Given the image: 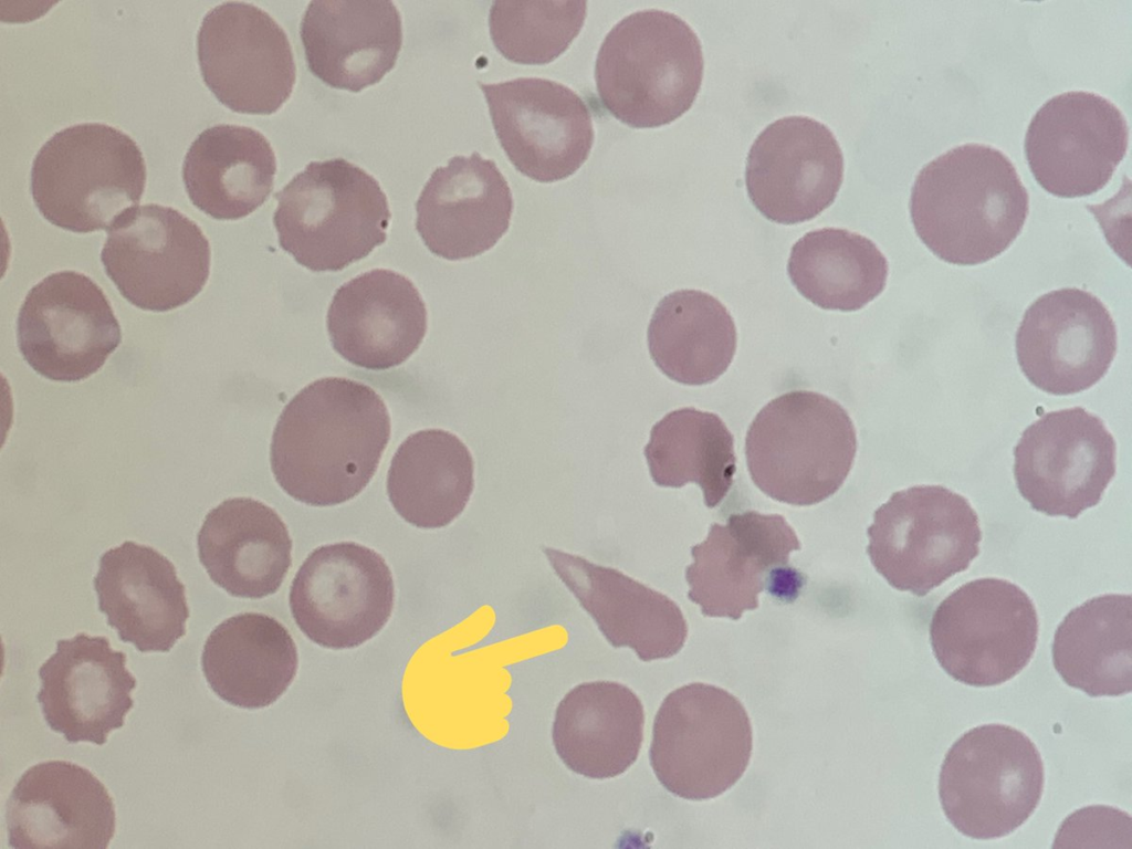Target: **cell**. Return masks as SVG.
Wrapping results in <instances>:
<instances>
[{
  "label": "cell",
  "mask_w": 1132,
  "mask_h": 849,
  "mask_svg": "<svg viewBox=\"0 0 1132 849\" xmlns=\"http://www.w3.org/2000/svg\"><path fill=\"white\" fill-rule=\"evenodd\" d=\"M390 439V417L369 386L342 377L311 382L282 410L270 460L279 486L312 506L358 495Z\"/></svg>",
  "instance_id": "6da1fadb"
},
{
  "label": "cell",
  "mask_w": 1132,
  "mask_h": 849,
  "mask_svg": "<svg viewBox=\"0 0 1132 849\" xmlns=\"http://www.w3.org/2000/svg\"><path fill=\"white\" fill-rule=\"evenodd\" d=\"M909 207L918 237L934 255L976 265L1003 253L1019 235L1029 197L1004 153L969 143L922 167Z\"/></svg>",
  "instance_id": "7a4b0ae2"
},
{
  "label": "cell",
  "mask_w": 1132,
  "mask_h": 849,
  "mask_svg": "<svg viewBox=\"0 0 1132 849\" xmlns=\"http://www.w3.org/2000/svg\"><path fill=\"white\" fill-rule=\"evenodd\" d=\"M703 55L690 25L662 10L619 21L598 51L595 80L604 107L633 128H654L683 115L702 83Z\"/></svg>",
  "instance_id": "3957f363"
},
{
  "label": "cell",
  "mask_w": 1132,
  "mask_h": 849,
  "mask_svg": "<svg viewBox=\"0 0 1132 849\" xmlns=\"http://www.w3.org/2000/svg\"><path fill=\"white\" fill-rule=\"evenodd\" d=\"M857 451L856 430L837 401L795 390L771 400L752 421L745 455L754 484L796 506L825 501L845 482Z\"/></svg>",
  "instance_id": "277c9868"
},
{
  "label": "cell",
  "mask_w": 1132,
  "mask_h": 849,
  "mask_svg": "<svg viewBox=\"0 0 1132 849\" xmlns=\"http://www.w3.org/2000/svg\"><path fill=\"white\" fill-rule=\"evenodd\" d=\"M274 197L279 243L311 271H340L387 239L391 213L385 192L343 158L311 161Z\"/></svg>",
  "instance_id": "5b68a950"
},
{
  "label": "cell",
  "mask_w": 1132,
  "mask_h": 849,
  "mask_svg": "<svg viewBox=\"0 0 1132 849\" xmlns=\"http://www.w3.org/2000/svg\"><path fill=\"white\" fill-rule=\"evenodd\" d=\"M146 165L136 142L103 123H81L54 133L31 167V193L40 213L67 231L108 230L139 202Z\"/></svg>",
  "instance_id": "8992f818"
},
{
  "label": "cell",
  "mask_w": 1132,
  "mask_h": 849,
  "mask_svg": "<svg viewBox=\"0 0 1132 849\" xmlns=\"http://www.w3.org/2000/svg\"><path fill=\"white\" fill-rule=\"evenodd\" d=\"M1044 765L1035 744L1004 724L964 733L941 766L939 796L945 817L973 839L1002 838L1020 827L1038 806Z\"/></svg>",
  "instance_id": "52a82bcc"
},
{
  "label": "cell",
  "mask_w": 1132,
  "mask_h": 849,
  "mask_svg": "<svg viewBox=\"0 0 1132 849\" xmlns=\"http://www.w3.org/2000/svg\"><path fill=\"white\" fill-rule=\"evenodd\" d=\"M753 735L742 703L724 689L691 683L662 701L652 727L649 759L660 784L689 799L714 798L744 774Z\"/></svg>",
  "instance_id": "ba28073f"
},
{
  "label": "cell",
  "mask_w": 1132,
  "mask_h": 849,
  "mask_svg": "<svg viewBox=\"0 0 1132 849\" xmlns=\"http://www.w3.org/2000/svg\"><path fill=\"white\" fill-rule=\"evenodd\" d=\"M867 534L876 570L893 588L919 597L966 570L982 539L969 502L942 485L894 492L874 512Z\"/></svg>",
  "instance_id": "9c48e42d"
},
{
  "label": "cell",
  "mask_w": 1132,
  "mask_h": 849,
  "mask_svg": "<svg viewBox=\"0 0 1132 849\" xmlns=\"http://www.w3.org/2000/svg\"><path fill=\"white\" fill-rule=\"evenodd\" d=\"M1038 616L1029 596L999 578L968 581L933 612L930 641L941 668L971 686L1002 684L1030 661Z\"/></svg>",
  "instance_id": "30bf717a"
},
{
  "label": "cell",
  "mask_w": 1132,
  "mask_h": 849,
  "mask_svg": "<svg viewBox=\"0 0 1132 849\" xmlns=\"http://www.w3.org/2000/svg\"><path fill=\"white\" fill-rule=\"evenodd\" d=\"M800 549L793 527L778 514L746 511L731 514L724 525L710 526L704 542L692 546L685 569L688 598L706 617L738 620L758 607V595L792 601L805 578L789 564Z\"/></svg>",
  "instance_id": "8fae6325"
},
{
  "label": "cell",
  "mask_w": 1132,
  "mask_h": 849,
  "mask_svg": "<svg viewBox=\"0 0 1132 849\" xmlns=\"http://www.w3.org/2000/svg\"><path fill=\"white\" fill-rule=\"evenodd\" d=\"M101 261L119 293L138 308L166 312L197 296L211 251L200 227L179 210L150 203L120 214L107 230Z\"/></svg>",
  "instance_id": "7c38bea8"
},
{
  "label": "cell",
  "mask_w": 1132,
  "mask_h": 849,
  "mask_svg": "<svg viewBox=\"0 0 1132 849\" xmlns=\"http://www.w3.org/2000/svg\"><path fill=\"white\" fill-rule=\"evenodd\" d=\"M385 559L353 542L319 546L293 578L289 604L300 630L328 649L355 648L375 637L394 607Z\"/></svg>",
  "instance_id": "4fadbf2b"
},
{
  "label": "cell",
  "mask_w": 1132,
  "mask_h": 849,
  "mask_svg": "<svg viewBox=\"0 0 1132 849\" xmlns=\"http://www.w3.org/2000/svg\"><path fill=\"white\" fill-rule=\"evenodd\" d=\"M1014 476L1031 509L1077 518L1096 506L1115 474V441L1082 407L1044 413L1014 448Z\"/></svg>",
  "instance_id": "5bb4252c"
},
{
  "label": "cell",
  "mask_w": 1132,
  "mask_h": 849,
  "mask_svg": "<svg viewBox=\"0 0 1132 849\" xmlns=\"http://www.w3.org/2000/svg\"><path fill=\"white\" fill-rule=\"evenodd\" d=\"M197 55L206 85L233 112L270 115L292 94L296 67L287 35L252 3L210 9L198 30Z\"/></svg>",
  "instance_id": "9a60e30c"
},
{
  "label": "cell",
  "mask_w": 1132,
  "mask_h": 849,
  "mask_svg": "<svg viewBox=\"0 0 1132 849\" xmlns=\"http://www.w3.org/2000/svg\"><path fill=\"white\" fill-rule=\"evenodd\" d=\"M122 332L102 289L75 271L48 275L27 294L17 342L30 367L54 381H80L103 367Z\"/></svg>",
  "instance_id": "2e32d148"
},
{
  "label": "cell",
  "mask_w": 1132,
  "mask_h": 849,
  "mask_svg": "<svg viewBox=\"0 0 1132 849\" xmlns=\"http://www.w3.org/2000/svg\"><path fill=\"white\" fill-rule=\"evenodd\" d=\"M1129 126L1108 98L1071 91L1049 98L1033 116L1025 155L1049 193L1077 198L1101 190L1126 154Z\"/></svg>",
  "instance_id": "e0dca14e"
},
{
  "label": "cell",
  "mask_w": 1132,
  "mask_h": 849,
  "mask_svg": "<svg viewBox=\"0 0 1132 849\" xmlns=\"http://www.w3.org/2000/svg\"><path fill=\"white\" fill-rule=\"evenodd\" d=\"M479 85L496 137L517 171L554 182L586 161L594 142L591 114L569 87L538 77Z\"/></svg>",
  "instance_id": "ac0fdd59"
},
{
  "label": "cell",
  "mask_w": 1132,
  "mask_h": 849,
  "mask_svg": "<svg viewBox=\"0 0 1132 849\" xmlns=\"http://www.w3.org/2000/svg\"><path fill=\"white\" fill-rule=\"evenodd\" d=\"M1016 356L1026 378L1056 396L1097 384L1117 352L1115 324L1093 294L1065 287L1039 296L1016 333Z\"/></svg>",
  "instance_id": "d6986e66"
},
{
  "label": "cell",
  "mask_w": 1132,
  "mask_h": 849,
  "mask_svg": "<svg viewBox=\"0 0 1132 849\" xmlns=\"http://www.w3.org/2000/svg\"><path fill=\"white\" fill-rule=\"evenodd\" d=\"M843 157L824 124L789 116L769 124L753 143L745 170L748 197L768 220L808 221L835 200Z\"/></svg>",
  "instance_id": "ffe728a7"
},
{
  "label": "cell",
  "mask_w": 1132,
  "mask_h": 849,
  "mask_svg": "<svg viewBox=\"0 0 1132 849\" xmlns=\"http://www.w3.org/2000/svg\"><path fill=\"white\" fill-rule=\"evenodd\" d=\"M39 678L43 717L69 743L103 745L134 705L136 679L126 668V654L103 636L80 632L59 640Z\"/></svg>",
  "instance_id": "44dd1931"
},
{
  "label": "cell",
  "mask_w": 1132,
  "mask_h": 849,
  "mask_svg": "<svg viewBox=\"0 0 1132 849\" xmlns=\"http://www.w3.org/2000/svg\"><path fill=\"white\" fill-rule=\"evenodd\" d=\"M6 822L14 849H105L116 816L108 792L88 769L49 761L19 778L7 801Z\"/></svg>",
  "instance_id": "7402d4cb"
},
{
  "label": "cell",
  "mask_w": 1132,
  "mask_h": 849,
  "mask_svg": "<svg viewBox=\"0 0 1132 849\" xmlns=\"http://www.w3.org/2000/svg\"><path fill=\"white\" fill-rule=\"evenodd\" d=\"M542 551L612 647L630 648L644 662L671 658L682 649L688 625L668 596L583 556L548 546Z\"/></svg>",
  "instance_id": "603a6c76"
},
{
  "label": "cell",
  "mask_w": 1132,
  "mask_h": 849,
  "mask_svg": "<svg viewBox=\"0 0 1132 849\" xmlns=\"http://www.w3.org/2000/svg\"><path fill=\"white\" fill-rule=\"evenodd\" d=\"M416 211V229L426 247L457 261L495 245L509 229L513 198L496 164L474 151L452 157L431 174Z\"/></svg>",
  "instance_id": "cb8c5ba5"
},
{
  "label": "cell",
  "mask_w": 1132,
  "mask_h": 849,
  "mask_svg": "<svg viewBox=\"0 0 1132 849\" xmlns=\"http://www.w3.org/2000/svg\"><path fill=\"white\" fill-rule=\"evenodd\" d=\"M326 325L333 348L344 359L384 370L418 349L427 332V310L408 277L375 269L337 289Z\"/></svg>",
  "instance_id": "d4e9b609"
},
{
  "label": "cell",
  "mask_w": 1132,
  "mask_h": 849,
  "mask_svg": "<svg viewBox=\"0 0 1132 849\" xmlns=\"http://www.w3.org/2000/svg\"><path fill=\"white\" fill-rule=\"evenodd\" d=\"M93 584L107 625L139 652H168L185 636V586L174 564L153 547L126 541L108 549Z\"/></svg>",
  "instance_id": "484cf974"
},
{
  "label": "cell",
  "mask_w": 1132,
  "mask_h": 849,
  "mask_svg": "<svg viewBox=\"0 0 1132 849\" xmlns=\"http://www.w3.org/2000/svg\"><path fill=\"white\" fill-rule=\"evenodd\" d=\"M300 35L313 75L331 87L360 92L395 66L401 18L387 0H315L302 18Z\"/></svg>",
  "instance_id": "4316f807"
},
{
  "label": "cell",
  "mask_w": 1132,
  "mask_h": 849,
  "mask_svg": "<svg viewBox=\"0 0 1132 849\" xmlns=\"http://www.w3.org/2000/svg\"><path fill=\"white\" fill-rule=\"evenodd\" d=\"M198 555L210 579L233 597L277 591L292 564V539L279 514L251 497L223 501L205 517Z\"/></svg>",
  "instance_id": "83f0119b"
},
{
  "label": "cell",
  "mask_w": 1132,
  "mask_h": 849,
  "mask_svg": "<svg viewBox=\"0 0 1132 849\" xmlns=\"http://www.w3.org/2000/svg\"><path fill=\"white\" fill-rule=\"evenodd\" d=\"M643 725V705L631 689L611 681L585 682L558 703L552 738L572 772L606 779L621 775L637 761Z\"/></svg>",
  "instance_id": "f1b7e54d"
},
{
  "label": "cell",
  "mask_w": 1132,
  "mask_h": 849,
  "mask_svg": "<svg viewBox=\"0 0 1132 849\" xmlns=\"http://www.w3.org/2000/svg\"><path fill=\"white\" fill-rule=\"evenodd\" d=\"M297 667V649L287 629L259 612L219 623L201 654L210 689L224 702L250 710L273 704L291 685Z\"/></svg>",
  "instance_id": "f546056e"
},
{
  "label": "cell",
  "mask_w": 1132,
  "mask_h": 849,
  "mask_svg": "<svg viewBox=\"0 0 1132 849\" xmlns=\"http://www.w3.org/2000/svg\"><path fill=\"white\" fill-rule=\"evenodd\" d=\"M181 172L189 199L199 210L218 220H238L266 201L276 158L260 132L218 124L193 139Z\"/></svg>",
  "instance_id": "4dcf8cb0"
},
{
  "label": "cell",
  "mask_w": 1132,
  "mask_h": 849,
  "mask_svg": "<svg viewBox=\"0 0 1132 849\" xmlns=\"http://www.w3.org/2000/svg\"><path fill=\"white\" fill-rule=\"evenodd\" d=\"M474 488V463L468 447L454 434L426 429L410 434L397 449L387 475L395 511L419 528H440L465 509Z\"/></svg>",
  "instance_id": "1f68e13d"
},
{
  "label": "cell",
  "mask_w": 1132,
  "mask_h": 849,
  "mask_svg": "<svg viewBox=\"0 0 1132 849\" xmlns=\"http://www.w3.org/2000/svg\"><path fill=\"white\" fill-rule=\"evenodd\" d=\"M1132 598L1108 594L1076 607L1057 627L1052 663L1069 686L1097 696L1132 690Z\"/></svg>",
  "instance_id": "d6a6232c"
},
{
  "label": "cell",
  "mask_w": 1132,
  "mask_h": 849,
  "mask_svg": "<svg viewBox=\"0 0 1132 849\" xmlns=\"http://www.w3.org/2000/svg\"><path fill=\"white\" fill-rule=\"evenodd\" d=\"M648 347L656 366L670 379L689 386L716 380L736 350V328L714 296L680 290L664 296L648 327Z\"/></svg>",
  "instance_id": "836d02e7"
},
{
  "label": "cell",
  "mask_w": 1132,
  "mask_h": 849,
  "mask_svg": "<svg viewBox=\"0 0 1132 849\" xmlns=\"http://www.w3.org/2000/svg\"><path fill=\"white\" fill-rule=\"evenodd\" d=\"M888 261L868 238L843 229L806 233L792 248L788 276L797 291L825 310L857 311L884 289Z\"/></svg>",
  "instance_id": "e575fe53"
},
{
  "label": "cell",
  "mask_w": 1132,
  "mask_h": 849,
  "mask_svg": "<svg viewBox=\"0 0 1132 849\" xmlns=\"http://www.w3.org/2000/svg\"><path fill=\"white\" fill-rule=\"evenodd\" d=\"M643 453L657 485L696 483L708 507L719 505L733 484L734 438L713 412L681 408L667 413L652 427Z\"/></svg>",
  "instance_id": "d590c367"
},
{
  "label": "cell",
  "mask_w": 1132,
  "mask_h": 849,
  "mask_svg": "<svg viewBox=\"0 0 1132 849\" xmlns=\"http://www.w3.org/2000/svg\"><path fill=\"white\" fill-rule=\"evenodd\" d=\"M587 2L494 1L489 28L496 50L520 64H547L564 53L580 32Z\"/></svg>",
  "instance_id": "8d00e7d4"
},
{
  "label": "cell",
  "mask_w": 1132,
  "mask_h": 849,
  "mask_svg": "<svg viewBox=\"0 0 1132 849\" xmlns=\"http://www.w3.org/2000/svg\"><path fill=\"white\" fill-rule=\"evenodd\" d=\"M1097 840L1103 847L1129 848L1123 840L1131 845V817L1108 806L1084 807L1065 819L1054 847H1087V842Z\"/></svg>",
  "instance_id": "74e56055"
}]
</instances>
